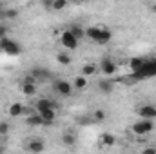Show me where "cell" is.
I'll return each instance as SVG.
<instances>
[{"mask_svg": "<svg viewBox=\"0 0 156 154\" xmlns=\"http://www.w3.org/2000/svg\"><path fill=\"white\" fill-rule=\"evenodd\" d=\"M133 75V73H131ZM151 76H156V58H151V60H145V64H144V67L138 71V73H134L133 78L138 82V80H145V78H151Z\"/></svg>", "mask_w": 156, "mask_h": 154, "instance_id": "6da1fadb", "label": "cell"}, {"mask_svg": "<svg viewBox=\"0 0 156 154\" xmlns=\"http://www.w3.org/2000/svg\"><path fill=\"white\" fill-rule=\"evenodd\" d=\"M131 129L136 136H145V134H151L154 131V123L151 120H138L136 123H133Z\"/></svg>", "mask_w": 156, "mask_h": 154, "instance_id": "7a4b0ae2", "label": "cell"}, {"mask_svg": "<svg viewBox=\"0 0 156 154\" xmlns=\"http://www.w3.org/2000/svg\"><path fill=\"white\" fill-rule=\"evenodd\" d=\"M60 44L66 47V49H69V51H73V49H76L78 44H80V40L67 29V31H64L62 35H60Z\"/></svg>", "mask_w": 156, "mask_h": 154, "instance_id": "3957f363", "label": "cell"}, {"mask_svg": "<svg viewBox=\"0 0 156 154\" xmlns=\"http://www.w3.org/2000/svg\"><path fill=\"white\" fill-rule=\"evenodd\" d=\"M98 69L105 75V76H113L115 73H116V64H115V60L113 58H109V56H104L102 58V62H100V65H98Z\"/></svg>", "mask_w": 156, "mask_h": 154, "instance_id": "277c9868", "label": "cell"}, {"mask_svg": "<svg viewBox=\"0 0 156 154\" xmlns=\"http://www.w3.org/2000/svg\"><path fill=\"white\" fill-rule=\"evenodd\" d=\"M55 91H56L58 94H62V96L67 98V96L73 94L75 87H73V83L67 82V80H56V82H55Z\"/></svg>", "mask_w": 156, "mask_h": 154, "instance_id": "5b68a950", "label": "cell"}, {"mask_svg": "<svg viewBox=\"0 0 156 154\" xmlns=\"http://www.w3.org/2000/svg\"><path fill=\"white\" fill-rule=\"evenodd\" d=\"M0 49H2L5 54H18V53H20V45L11 38L0 40Z\"/></svg>", "mask_w": 156, "mask_h": 154, "instance_id": "8992f818", "label": "cell"}, {"mask_svg": "<svg viewBox=\"0 0 156 154\" xmlns=\"http://www.w3.org/2000/svg\"><path fill=\"white\" fill-rule=\"evenodd\" d=\"M136 113H138V116H140L142 120H151V121H153V120L156 118V107L151 105V103H145V105L138 107Z\"/></svg>", "mask_w": 156, "mask_h": 154, "instance_id": "52a82bcc", "label": "cell"}, {"mask_svg": "<svg viewBox=\"0 0 156 154\" xmlns=\"http://www.w3.org/2000/svg\"><path fill=\"white\" fill-rule=\"evenodd\" d=\"M20 91H22V94H26V96H35V94H37V82L33 80V76H29L27 80H24V82L20 83Z\"/></svg>", "mask_w": 156, "mask_h": 154, "instance_id": "ba28073f", "label": "cell"}, {"mask_svg": "<svg viewBox=\"0 0 156 154\" xmlns=\"http://www.w3.org/2000/svg\"><path fill=\"white\" fill-rule=\"evenodd\" d=\"M24 113H26V107H24V103H22V102H13V103L9 105V109H7V114L13 116V118L22 116Z\"/></svg>", "mask_w": 156, "mask_h": 154, "instance_id": "9c48e42d", "label": "cell"}, {"mask_svg": "<svg viewBox=\"0 0 156 154\" xmlns=\"http://www.w3.org/2000/svg\"><path fill=\"white\" fill-rule=\"evenodd\" d=\"M44 149H45V145H44V142L38 140V138H33V140H29V143H27V151L33 152V154H40Z\"/></svg>", "mask_w": 156, "mask_h": 154, "instance_id": "30bf717a", "label": "cell"}, {"mask_svg": "<svg viewBox=\"0 0 156 154\" xmlns=\"http://www.w3.org/2000/svg\"><path fill=\"white\" fill-rule=\"evenodd\" d=\"M35 107H37V113H40V111H45V109H56L55 102H53V100H49V98H40V100H37Z\"/></svg>", "mask_w": 156, "mask_h": 154, "instance_id": "8fae6325", "label": "cell"}, {"mask_svg": "<svg viewBox=\"0 0 156 154\" xmlns=\"http://www.w3.org/2000/svg\"><path fill=\"white\" fill-rule=\"evenodd\" d=\"M38 114L44 120V125H51L56 120V109H45V111H40Z\"/></svg>", "mask_w": 156, "mask_h": 154, "instance_id": "7c38bea8", "label": "cell"}, {"mask_svg": "<svg viewBox=\"0 0 156 154\" xmlns=\"http://www.w3.org/2000/svg\"><path fill=\"white\" fill-rule=\"evenodd\" d=\"M144 64H145V58H131V62H129V69H131V73H133V75L138 73V71L144 67Z\"/></svg>", "mask_w": 156, "mask_h": 154, "instance_id": "4fadbf2b", "label": "cell"}, {"mask_svg": "<svg viewBox=\"0 0 156 154\" xmlns=\"http://www.w3.org/2000/svg\"><path fill=\"white\" fill-rule=\"evenodd\" d=\"M85 37H89L93 42H96V44H98V40H100V26L87 27V29H85Z\"/></svg>", "mask_w": 156, "mask_h": 154, "instance_id": "5bb4252c", "label": "cell"}, {"mask_svg": "<svg viewBox=\"0 0 156 154\" xmlns=\"http://www.w3.org/2000/svg\"><path fill=\"white\" fill-rule=\"evenodd\" d=\"M111 29L109 27H105V26H100V40H98V44L100 45H104V44H107L109 40H111Z\"/></svg>", "mask_w": 156, "mask_h": 154, "instance_id": "9a60e30c", "label": "cell"}, {"mask_svg": "<svg viewBox=\"0 0 156 154\" xmlns=\"http://www.w3.org/2000/svg\"><path fill=\"white\" fill-rule=\"evenodd\" d=\"M26 123L31 125V127H40V125H44V120H42V116H40L38 113H35V114H31V116L26 118Z\"/></svg>", "mask_w": 156, "mask_h": 154, "instance_id": "2e32d148", "label": "cell"}, {"mask_svg": "<svg viewBox=\"0 0 156 154\" xmlns=\"http://www.w3.org/2000/svg\"><path fill=\"white\" fill-rule=\"evenodd\" d=\"M100 143H102L104 147H115V145H116V138H115L113 134L105 132V134H102V138H100Z\"/></svg>", "mask_w": 156, "mask_h": 154, "instance_id": "e0dca14e", "label": "cell"}, {"mask_svg": "<svg viewBox=\"0 0 156 154\" xmlns=\"http://www.w3.org/2000/svg\"><path fill=\"white\" fill-rule=\"evenodd\" d=\"M98 73V65H94V64H85L83 67H82V76H94Z\"/></svg>", "mask_w": 156, "mask_h": 154, "instance_id": "ac0fdd59", "label": "cell"}, {"mask_svg": "<svg viewBox=\"0 0 156 154\" xmlns=\"http://www.w3.org/2000/svg\"><path fill=\"white\" fill-rule=\"evenodd\" d=\"M62 143H64L66 147H73V145L76 143V136H75L73 132H69V131H67V132H64V134H62Z\"/></svg>", "mask_w": 156, "mask_h": 154, "instance_id": "d6986e66", "label": "cell"}, {"mask_svg": "<svg viewBox=\"0 0 156 154\" xmlns=\"http://www.w3.org/2000/svg\"><path fill=\"white\" fill-rule=\"evenodd\" d=\"M2 18H5V20H13V18H16L18 16V11L16 9H13V7H4V11H2V15H0Z\"/></svg>", "mask_w": 156, "mask_h": 154, "instance_id": "ffe728a7", "label": "cell"}, {"mask_svg": "<svg viewBox=\"0 0 156 154\" xmlns=\"http://www.w3.org/2000/svg\"><path fill=\"white\" fill-rule=\"evenodd\" d=\"M73 87H75V89H78V91H83V89L87 87V78L82 76V75H80V76H76V78H75V82H73Z\"/></svg>", "mask_w": 156, "mask_h": 154, "instance_id": "44dd1931", "label": "cell"}, {"mask_svg": "<svg viewBox=\"0 0 156 154\" xmlns=\"http://www.w3.org/2000/svg\"><path fill=\"white\" fill-rule=\"evenodd\" d=\"M69 31H71L78 40H82L83 37H85V29H83L82 26H76V24H75V26H71V27H69Z\"/></svg>", "mask_w": 156, "mask_h": 154, "instance_id": "7402d4cb", "label": "cell"}, {"mask_svg": "<svg viewBox=\"0 0 156 154\" xmlns=\"http://www.w3.org/2000/svg\"><path fill=\"white\" fill-rule=\"evenodd\" d=\"M67 5H69V2H67V0H53L51 9H53V11H62V9H66Z\"/></svg>", "mask_w": 156, "mask_h": 154, "instance_id": "603a6c76", "label": "cell"}, {"mask_svg": "<svg viewBox=\"0 0 156 154\" xmlns=\"http://www.w3.org/2000/svg\"><path fill=\"white\" fill-rule=\"evenodd\" d=\"M98 87H100L102 93H111V91H113V82H109V80H102V82L98 83Z\"/></svg>", "mask_w": 156, "mask_h": 154, "instance_id": "cb8c5ba5", "label": "cell"}, {"mask_svg": "<svg viewBox=\"0 0 156 154\" xmlns=\"http://www.w3.org/2000/svg\"><path fill=\"white\" fill-rule=\"evenodd\" d=\"M105 116H107V113H105L104 109H96V111L93 113L91 118H93V121H104V120H105Z\"/></svg>", "mask_w": 156, "mask_h": 154, "instance_id": "d4e9b609", "label": "cell"}, {"mask_svg": "<svg viewBox=\"0 0 156 154\" xmlns=\"http://www.w3.org/2000/svg\"><path fill=\"white\" fill-rule=\"evenodd\" d=\"M56 60H58V64H64V65H69L71 64V56L67 53H58L56 54Z\"/></svg>", "mask_w": 156, "mask_h": 154, "instance_id": "484cf974", "label": "cell"}, {"mask_svg": "<svg viewBox=\"0 0 156 154\" xmlns=\"http://www.w3.org/2000/svg\"><path fill=\"white\" fill-rule=\"evenodd\" d=\"M9 132V123L7 121H0V136H5Z\"/></svg>", "mask_w": 156, "mask_h": 154, "instance_id": "4316f807", "label": "cell"}, {"mask_svg": "<svg viewBox=\"0 0 156 154\" xmlns=\"http://www.w3.org/2000/svg\"><path fill=\"white\" fill-rule=\"evenodd\" d=\"M7 38V27L4 26V24H0V40Z\"/></svg>", "mask_w": 156, "mask_h": 154, "instance_id": "83f0119b", "label": "cell"}, {"mask_svg": "<svg viewBox=\"0 0 156 154\" xmlns=\"http://www.w3.org/2000/svg\"><path fill=\"white\" fill-rule=\"evenodd\" d=\"M142 154H156V149L154 147H147V149H144Z\"/></svg>", "mask_w": 156, "mask_h": 154, "instance_id": "f1b7e54d", "label": "cell"}, {"mask_svg": "<svg viewBox=\"0 0 156 154\" xmlns=\"http://www.w3.org/2000/svg\"><path fill=\"white\" fill-rule=\"evenodd\" d=\"M151 11L156 15V2H154V4H151Z\"/></svg>", "mask_w": 156, "mask_h": 154, "instance_id": "f546056e", "label": "cell"}, {"mask_svg": "<svg viewBox=\"0 0 156 154\" xmlns=\"http://www.w3.org/2000/svg\"><path fill=\"white\" fill-rule=\"evenodd\" d=\"M0 154H5V145H0Z\"/></svg>", "mask_w": 156, "mask_h": 154, "instance_id": "4dcf8cb0", "label": "cell"}, {"mask_svg": "<svg viewBox=\"0 0 156 154\" xmlns=\"http://www.w3.org/2000/svg\"><path fill=\"white\" fill-rule=\"evenodd\" d=\"M2 11H4V5H2V4H0V13H2Z\"/></svg>", "mask_w": 156, "mask_h": 154, "instance_id": "1f68e13d", "label": "cell"}]
</instances>
